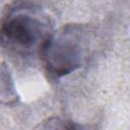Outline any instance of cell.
Listing matches in <instances>:
<instances>
[{
	"label": "cell",
	"mask_w": 130,
	"mask_h": 130,
	"mask_svg": "<svg viewBox=\"0 0 130 130\" xmlns=\"http://www.w3.org/2000/svg\"><path fill=\"white\" fill-rule=\"evenodd\" d=\"M19 100L16 87L8 66L0 63V104L15 105Z\"/></svg>",
	"instance_id": "cell-3"
},
{
	"label": "cell",
	"mask_w": 130,
	"mask_h": 130,
	"mask_svg": "<svg viewBox=\"0 0 130 130\" xmlns=\"http://www.w3.org/2000/svg\"><path fill=\"white\" fill-rule=\"evenodd\" d=\"M42 128H62V129H74V128H80V126L75 125L73 123L67 122V121H63L59 118H50L48 119L47 122H44V125L41 126Z\"/></svg>",
	"instance_id": "cell-4"
},
{
	"label": "cell",
	"mask_w": 130,
	"mask_h": 130,
	"mask_svg": "<svg viewBox=\"0 0 130 130\" xmlns=\"http://www.w3.org/2000/svg\"><path fill=\"white\" fill-rule=\"evenodd\" d=\"M53 31V22L39 6L17 4L0 20V46L19 57L39 55Z\"/></svg>",
	"instance_id": "cell-1"
},
{
	"label": "cell",
	"mask_w": 130,
	"mask_h": 130,
	"mask_svg": "<svg viewBox=\"0 0 130 130\" xmlns=\"http://www.w3.org/2000/svg\"><path fill=\"white\" fill-rule=\"evenodd\" d=\"M89 36L80 24H65L53 30L39 56L51 78H61L80 68L86 58Z\"/></svg>",
	"instance_id": "cell-2"
}]
</instances>
